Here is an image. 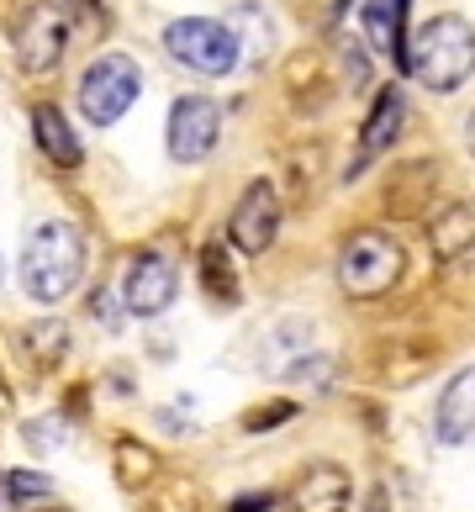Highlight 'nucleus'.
Listing matches in <instances>:
<instances>
[{
    "label": "nucleus",
    "mask_w": 475,
    "mask_h": 512,
    "mask_svg": "<svg viewBox=\"0 0 475 512\" xmlns=\"http://www.w3.org/2000/svg\"><path fill=\"white\" fill-rule=\"evenodd\" d=\"M85 275V238L80 227L69 222H37L27 249H22V291L32 301H43V307H53V301H64L74 286H80Z\"/></svg>",
    "instance_id": "nucleus-1"
},
{
    "label": "nucleus",
    "mask_w": 475,
    "mask_h": 512,
    "mask_svg": "<svg viewBox=\"0 0 475 512\" xmlns=\"http://www.w3.org/2000/svg\"><path fill=\"white\" fill-rule=\"evenodd\" d=\"M402 64L417 74V85L449 96L475 74V27L465 16H433L428 27H417L412 48H402Z\"/></svg>",
    "instance_id": "nucleus-2"
},
{
    "label": "nucleus",
    "mask_w": 475,
    "mask_h": 512,
    "mask_svg": "<svg viewBox=\"0 0 475 512\" xmlns=\"http://www.w3.org/2000/svg\"><path fill=\"white\" fill-rule=\"evenodd\" d=\"M164 48L169 59L196 69V74H233L238 69V32L227 22H212V16H185V22L164 27Z\"/></svg>",
    "instance_id": "nucleus-3"
},
{
    "label": "nucleus",
    "mask_w": 475,
    "mask_h": 512,
    "mask_svg": "<svg viewBox=\"0 0 475 512\" xmlns=\"http://www.w3.org/2000/svg\"><path fill=\"white\" fill-rule=\"evenodd\" d=\"M402 243L386 233H354L338 249V286L349 296H386L402 280Z\"/></svg>",
    "instance_id": "nucleus-4"
},
{
    "label": "nucleus",
    "mask_w": 475,
    "mask_h": 512,
    "mask_svg": "<svg viewBox=\"0 0 475 512\" xmlns=\"http://www.w3.org/2000/svg\"><path fill=\"white\" fill-rule=\"evenodd\" d=\"M138 90H143V74H138V64H132L127 53H106V59H95L80 74V111H85V122H95V127L122 122L127 106L138 101Z\"/></svg>",
    "instance_id": "nucleus-5"
},
{
    "label": "nucleus",
    "mask_w": 475,
    "mask_h": 512,
    "mask_svg": "<svg viewBox=\"0 0 475 512\" xmlns=\"http://www.w3.org/2000/svg\"><path fill=\"white\" fill-rule=\"evenodd\" d=\"M222 138V111L206 96H180L169 106V159L180 164H201Z\"/></svg>",
    "instance_id": "nucleus-6"
},
{
    "label": "nucleus",
    "mask_w": 475,
    "mask_h": 512,
    "mask_svg": "<svg viewBox=\"0 0 475 512\" xmlns=\"http://www.w3.org/2000/svg\"><path fill=\"white\" fill-rule=\"evenodd\" d=\"M280 233V196L275 185L254 180L249 191H243V201L233 206V222H227V238H233L238 254H264Z\"/></svg>",
    "instance_id": "nucleus-7"
},
{
    "label": "nucleus",
    "mask_w": 475,
    "mask_h": 512,
    "mask_svg": "<svg viewBox=\"0 0 475 512\" xmlns=\"http://www.w3.org/2000/svg\"><path fill=\"white\" fill-rule=\"evenodd\" d=\"M122 301L132 317H159L169 301H175V264L164 254H138L127 264V280H122Z\"/></svg>",
    "instance_id": "nucleus-8"
},
{
    "label": "nucleus",
    "mask_w": 475,
    "mask_h": 512,
    "mask_svg": "<svg viewBox=\"0 0 475 512\" xmlns=\"http://www.w3.org/2000/svg\"><path fill=\"white\" fill-rule=\"evenodd\" d=\"M64 43H69L64 11L32 6V11H27V22H22V32H16V59H22L27 74H48V69H59Z\"/></svg>",
    "instance_id": "nucleus-9"
},
{
    "label": "nucleus",
    "mask_w": 475,
    "mask_h": 512,
    "mask_svg": "<svg viewBox=\"0 0 475 512\" xmlns=\"http://www.w3.org/2000/svg\"><path fill=\"white\" fill-rule=\"evenodd\" d=\"M291 512H344L349 507V476L344 465L333 460H317L301 470V481L291 486V497H285Z\"/></svg>",
    "instance_id": "nucleus-10"
},
{
    "label": "nucleus",
    "mask_w": 475,
    "mask_h": 512,
    "mask_svg": "<svg viewBox=\"0 0 475 512\" xmlns=\"http://www.w3.org/2000/svg\"><path fill=\"white\" fill-rule=\"evenodd\" d=\"M433 439L439 444H465L475 439V365L460 370L439 396V412H433Z\"/></svg>",
    "instance_id": "nucleus-11"
},
{
    "label": "nucleus",
    "mask_w": 475,
    "mask_h": 512,
    "mask_svg": "<svg viewBox=\"0 0 475 512\" xmlns=\"http://www.w3.org/2000/svg\"><path fill=\"white\" fill-rule=\"evenodd\" d=\"M32 132H37V148H43L53 164H64V169L80 164V138L69 132V122H64L59 106H37V111H32Z\"/></svg>",
    "instance_id": "nucleus-12"
},
{
    "label": "nucleus",
    "mask_w": 475,
    "mask_h": 512,
    "mask_svg": "<svg viewBox=\"0 0 475 512\" xmlns=\"http://www.w3.org/2000/svg\"><path fill=\"white\" fill-rule=\"evenodd\" d=\"M402 16H407V0H370L365 6V32L375 53L402 59Z\"/></svg>",
    "instance_id": "nucleus-13"
},
{
    "label": "nucleus",
    "mask_w": 475,
    "mask_h": 512,
    "mask_svg": "<svg viewBox=\"0 0 475 512\" xmlns=\"http://www.w3.org/2000/svg\"><path fill=\"white\" fill-rule=\"evenodd\" d=\"M402 117H407V101L402 90H380V101L365 122V154H380V148H391V138L402 132Z\"/></svg>",
    "instance_id": "nucleus-14"
},
{
    "label": "nucleus",
    "mask_w": 475,
    "mask_h": 512,
    "mask_svg": "<svg viewBox=\"0 0 475 512\" xmlns=\"http://www.w3.org/2000/svg\"><path fill=\"white\" fill-rule=\"evenodd\" d=\"M64 328H59V322H37V328H27V354L37 359V365H48V359H59L69 344H64Z\"/></svg>",
    "instance_id": "nucleus-15"
},
{
    "label": "nucleus",
    "mask_w": 475,
    "mask_h": 512,
    "mask_svg": "<svg viewBox=\"0 0 475 512\" xmlns=\"http://www.w3.org/2000/svg\"><path fill=\"white\" fill-rule=\"evenodd\" d=\"M6 497H11V502L53 497V481H48V476H32V470H11V476H6Z\"/></svg>",
    "instance_id": "nucleus-16"
},
{
    "label": "nucleus",
    "mask_w": 475,
    "mask_h": 512,
    "mask_svg": "<svg viewBox=\"0 0 475 512\" xmlns=\"http://www.w3.org/2000/svg\"><path fill=\"white\" fill-rule=\"evenodd\" d=\"M206 286L217 291V301H238V280L227 275V264H222V249H206Z\"/></svg>",
    "instance_id": "nucleus-17"
},
{
    "label": "nucleus",
    "mask_w": 475,
    "mask_h": 512,
    "mask_svg": "<svg viewBox=\"0 0 475 512\" xmlns=\"http://www.w3.org/2000/svg\"><path fill=\"white\" fill-rule=\"evenodd\" d=\"M275 497H270V491H264V497H238L233 507H227V512H264V507H270Z\"/></svg>",
    "instance_id": "nucleus-18"
},
{
    "label": "nucleus",
    "mask_w": 475,
    "mask_h": 512,
    "mask_svg": "<svg viewBox=\"0 0 475 512\" xmlns=\"http://www.w3.org/2000/svg\"><path fill=\"white\" fill-rule=\"evenodd\" d=\"M465 143H470V154H475V111H470V122H465Z\"/></svg>",
    "instance_id": "nucleus-19"
}]
</instances>
